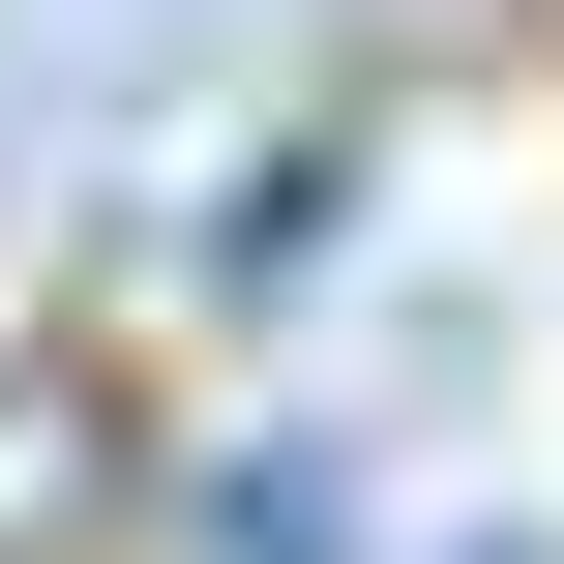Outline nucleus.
<instances>
[{"label": "nucleus", "mask_w": 564, "mask_h": 564, "mask_svg": "<svg viewBox=\"0 0 564 564\" xmlns=\"http://www.w3.org/2000/svg\"><path fill=\"white\" fill-rule=\"evenodd\" d=\"M208 564H357V446H238L208 476Z\"/></svg>", "instance_id": "nucleus-2"}, {"label": "nucleus", "mask_w": 564, "mask_h": 564, "mask_svg": "<svg viewBox=\"0 0 564 564\" xmlns=\"http://www.w3.org/2000/svg\"><path fill=\"white\" fill-rule=\"evenodd\" d=\"M297 0H0V178H119L178 149L208 89H268Z\"/></svg>", "instance_id": "nucleus-1"}, {"label": "nucleus", "mask_w": 564, "mask_h": 564, "mask_svg": "<svg viewBox=\"0 0 564 564\" xmlns=\"http://www.w3.org/2000/svg\"><path fill=\"white\" fill-rule=\"evenodd\" d=\"M446 564H535V535H446Z\"/></svg>", "instance_id": "nucleus-3"}]
</instances>
